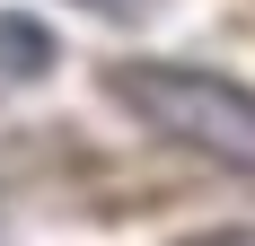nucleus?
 I'll return each instance as SVG.
<instances>
[{
  "label": "nucleus",
  "instance_id": "f257e3e1",
  "mask_svg": "<svg viewBox=\"0 0 255 246\" xmlns=\"http://www.w3.org/2000/svg\"><path fill=\"white\" fill-rule=\"evenodd\" d=\"M106 88H115L124 115L150 123L158 141L194 149V158H211V167L255 176V88L247 79L194 71V62H115Z\"/></svg>",
  "mask_w": 255,
  "mask_h": 246
},
{
  "label": "nucleus",
  "instance_id": "f03ea898",
  "mask_svg": "<svg viewBox=\"0 0 255 246\" xmlns=\"http://www.w3.org/2000/svg\"><path fill=\"white\" fill-rule=\"evenodd\" d=\"M53 62H62L53 26H35L26 9H0V71H9V79H44Z\"/></svg>",
  "mask_w": 255,
  "mask_h": 246
},
{
  "label": "nucleus",
  "instance_id": "7ed1b4c3",
  "mask_svg": "<svg viewBox=\"0 0 255 246\" xmlns=\"http://www.w3.org/2000/svg\"><path fill=\"white\" fill-rule=\"evenodd\" d=\"M194 246H255V229H211V238H194Z\"/></svg>",
  "mask_w": 255,
  "mask_h": 246
},
{
  "label": "nucleus",
  "instance_id": "20e7f679",
  "mask_svg": "<svg viewBox=\"0 0 255 246\" xmlns=\"http://www.w3.org/2000/svg\"><path fill=\"white\" fill-rule=\"evenodd\" d=\"M88 9H106V18H132V9H141V0H88Z\"/></svg>",
  "mask_w": 255,
  "mask_h": 246
}]
</instances>
